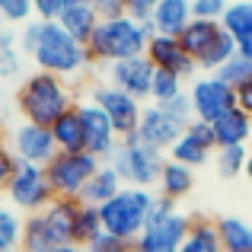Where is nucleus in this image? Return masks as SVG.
Masks as SVG:
<instances>
[{
    "label": "nucleus",
    "mask_w": 252,
    "mask_h": 252,
    "mask_svg": "<svg viewBox=\"0 0 252 252\" xmlns=\"http://www.w3.org/2000/svg\"><path fill=\"white\" fill-rule=\"evenodd\" d=\"M122 189H125V182L118 179V172L112 169L109 163H102V166L96 169V176L86 182V189L80 191V201H83V204H96V208H102V204L112 201V198H115Z\"/></svg>",
    "instance_id": "nucleus-21"
},
{
    "label": "nucleus",
    "mask_w": 252,
    "mask_h": 252,
    "mask_svg": "<svg viewBox=\"0 0 252 252\" xmlns=\"http://www.w3.org/2000/svg\"><path fill=\"white\" fill-rule=\"evenodd\" d=\"M6 35H10V26H6V19L3 16H0V42H3V38Z\"/></svg>",
    "instance_id": "nucleus-46"
},
{
    "label": "nucleus",
    "mask_w": 252,
    "mask_h": 252,
    "mask_svg": "<svg viewBox=\"0 0 252 252\" xmlns=\"http://www.w3.org/2000/svg\"><path fill=\"white\" fill-rule=\"evenodd\" d=\"M58 23L64 26V32H67L70 38H77L80 45H86L93 38V32H96V26H99V13L93 10V6H67Z\"/></svg>",
    "instance_id": "nucleus-26"
},
{
    "label": "nucleus",
    "mask_w": 252,
    "mask_h": 252,
    "mask_svg": "<svg viewBox=\"0 0 252 252\" xmlns=\"http://www.w3.org/2000/svg\"><path fill=\"white\" fill-rule=\"evenodd\" d=\"M236 55H240V58H249V61H252V38H243V42H236Z\"/></svg>",
    "instance_id": "nucleus-44"
},
{
    "label": "nucleus",
    "mask_w": 252,
    "mask_h": 252,
    "mask_svg": "<svg viewBox=\"0 0 252 252\" xmlns=\"http://www.w3.org/2000/svg\"><path fill=\"white\" fill-rule=\"evenodd\" d=\"M214 150H217V141H214L211 125L195 118L191 125H185L182 134H179V141L169 147V160L182 163V166H189V169H198L214 157Z\"/></svg>",
    "instance_id": "nucleus-14"
},
{
    "label": "nucleus",
    "mask_w": 252,
    "mask_h": 252,
    "mask_svg": "<svg viewBox=\"0 0 252 252\" xmlns=\"http://www.w3.org/2000/svg\"><path fill=\"white\" fill-rule=\"evenodd\" d=\"M6 144V128H3V122H0V147Z\"/></svg>",
    "instance_id": "nucleus-48"
},
{
    "label": "nucleus",
    "mask_w": 252,
    "mask_h": 252,
    "mask_svg": "<svg viewBox=\"0 0 252 252\" xmlns=\"http://www.w3.org/2000/svg\"><path fill=\"white\" fill-rule=\"evenodd\" d=\"M3 198L13 211H19L23 217H32V214H42L58 195H55V189H51L48 176H45V166L19 163V169H16V176L10 179Z\"/></svg>",
    "instance_id": "nucleus-8"
},
{
    "label": "nucleus",
    "mask_w": 252,
    "mask_h": 252,
    "mask_svg": "<svg viewBox=\"0 0 252 252\" xmlns=\"http://www.w3.org/2000/svg\"><path fill=\"white\" fill-rule=\"evenodd\" d=\"M154 35H157V29H154L150 19H144V23H137L134 16L99 19L93 38L86 42V51H90L93 64L128 61V58H141Z\"/></svg>",
    "instance_id": "nucleus-3"
},
{
    "label": "nucleus",
    "mask_w": 252,
    "mask_h": 252,
    "mask_svg": "<svg viewBox=\"0 0 252 252\" xmlns=\"http://www.w3.org/2000/svg\"><path fill=\"white\" fill-rule=\"evenodd\" d=\"M236 105H240L243 112H249V115H252V80H249L246 86H240V90H236Z\"/></svg>",
    "instance_id": "nucleus-42"
},
{
    "label": "nucleus",
    "mask_w": 252,
    "mask_h": 252,
    "mask_svg": "<svg viewBox=\"0 0 252 252\" xmlns=\"http://www.w3.org/2000/svg\"><path fill=\"white\" fill-rule=\"evenodd\" d=\"M51 137H55V147L61 154H80L83 150V125L80 115H77V105L51 125Z\"/></svg>",
    "instance_id": "nucleus-24"
},
{
    "label": "nucleus",
    "mask_w": 252,
    "mask_h": 252,
    "mask_svg": "<svg viewBox=\"0 0 252 252\" xmlns=\"http://www.w3.org/2000/svg\"><path fill=\"white\" fill-rule=\"evenodd\" d=\"M189 99H191V112H195L198 122H214L220 118L227 109L236 105V90L230 83H223L217 74H204V77H195L189 90Z\"/></svg>",
    "instance_id": "nucleus-12"
},
{
    "label": "nucleus",
    "mask_w": 252,
    "mask_h": 252,
    "mask_svg": "<svg viewBox=\"0 0 252 252\" xmlns=\"http://www.w3.org/2000/svg\"><path fill=\"white\" fill-rule=\"evenodd\" d=\"M249 150H252V141H249Z\"/></svg>",
    "instance_id": "nucleus-49"
},
{
    "label": "nucleus",
    "mask_w": 252,
    "mask_h": 252,
    "mask_svg": "<svg viewBox=\"0 0 252 252\" xmlns=\"http://www.w3.org/2000/svg\"><path fill=\"white\" fill-rule=\"evenodd\" d=\"M128 3L131 0H96L93 10L99 13V19H118V16H128Z\"/></svg>",
    "instance_id": "nucleus-40"
},
{
    "label": "nucleus",
    "mask_w": 252,
    "mask_h": 252,
    "mask_svg": "<svg viewBox=\"0 0 252 252\" xmlns=\"http://www.w3.org/2000/svg\"><path fill=\"white\" fill-rule=\"evenodd\" d=\"M90 99L105 112V115H109V122H112V128H115L118 141H125V137H134V134H137V125H141V112H144V105L137 102V99H131L128 93L115 90L112 83H99V86H93Z\"/></svg>",
    "instance_id": "nucleus-10"
},
{
    "label": "nucleus",
    "mask_w": 252,
    "mask_h": 252,
    "mask_svg": "<svg viewBox=\"0 0 252 252\" xmlns=\"http://www.w3.org/2000/svg\"><path fill=\"white\" fill-rule=\"evenodd\" d=\"M191 19H195L191 16V0H163V3L150 13L154 29L160 32V35H172V38L182 35V29Z\"/></svg>",
    "instance_id": "nucleus-20"
},
{
    "label": "nucleus",
    "mask_w": 252,
    "mask_h": 252,
    "mask_svg": "<svg viewBox=\"0 0 252 252\" xmlns=\"http://www.w3.org/2000/svg\"><path fill=\"white\" fill-rule=\"evenodd\" d=\"M214 223L223 252H252V223H246L243 217H217Z\"/></svg>",
    "instance_id": "nucleus-25"
},
{
    "label": "nucleus",
    "mask_w": 252,
    "mask_h": 252,
    "mask_svg": "<svg viewBox=\"0 0 252 252\" xmlns=\"http://www.w3.org/2000/svg\"><path fill=\"white\" fill-rule=\"evenodd\" d=\"M189 223H191V220L176 208V201L157 195L154 214H150L144 233L137 236L131 246H134V252H179V246H182V236H185V230H189Z\"/></svg>",
    "instance_id": "nucleus-7"
},
{
    "label": "nucleus",
    "mask_w": 252,
    "mask_h": 252,
    "mask_svg": "<svg viewBox=\"0 0 252 252\" xmlns=\"http://www.w3.org/2000/svg\"><path fill=\"white\" fill-rule=\"evenodd\" d=\"M243 176H246L249 185H252V150H249V160H246V169H243Z\"/></svg>",
    "instance_id": "nucleus-45"
},
{
    "label": "nucleus",
    "mask_w": 252,
    "mask_h": 252,
    "mask_svg": "<svg viewBox=\"0 0 252 252\" xmlns=\"http://www.w3.org/2000/svg\"><path fill=\"white\" fill-rule=\"evenodd\" d=\"M23 51H19L16 45V35H6L3 42H0V80H13V77L23 74Z\"/></svg>",
    "instance_id": "nucleus-31"
},
{
    "label": "nucleus",
    "mask_w": 252,
    "mask_h": 252,
    "mask_svg": "<svg viewBox=\"0 0 252 252\" xmlns=\"http://www.w3.org/2000/svg\"><path fill=\"white\" fill-rule=\"evenodd\" d=\"M77 214H80V198H55V201L42 211V223H45V233H48L51 246H58V243H74Z\"/></svg>",
    "instance_id": "nucleus-18"
},
{
    "label": "nucleus",
    "mask_w": 252,
    "mask_h": 252,
    "mask_svg": "<svg viewBox=\"0 0 252 252\" xmlns=\"http://www.w3.org/2000/svg\"><path fill=\"white\" fill-rule=\"evenodd\" d=\"M179 252H223L217 223L208 220V217H195V220L189 223V230H185Z\"/></svg>",
    "instance_id": "nucleus-23"
},
{
    "label": "nucleus",
    "mask_w": 252,
    "mask_h": 252,
    "mask_svg": "<svg viewBox=\"0 0 252 252\" xmlns=\"http://www.w3.org/2000/svg\"><path fill=\"white\" fill-rule=\"evenodd\" d=\"M0 16L6 26H23L32 19V0H0Z\"/></svg>",
    "instance_id": "nucleus-34"
},
{
    "label": "nucleus",
    "mask_w": 252,
    "mask_h": 252,
    "mask_svg": "<svg viewBox=\"0 0 252 252\" xmlns=\"http://www.w3.org/2000/svg\"><path fill=\"white\" fill-rule=\"evenodd\" d=\"M163 0H131L128 3V16H134L137 23H144V19H150V13L160 6Z\"/></svg>",
    "instance_id": "nucleus-41"
},
{
    "label": "nucleus",
    "mask_w": 252,
    "mask_h": 252,
    "mask_svg": "<svg viewBox=\"0 0 252 252\" xmlns=\"http://www.w3.org/2000/svg\"><path fill=\"white\" fill-rule=\"evenodd\" d=\"M160 109L166 112L169 118H176V122L182 125V128H185V125H191V122H195V112H191V99H189V93H182V96H176L172 102L160 105Z\"/></svg>",
    "instance_id": "nucleus-36"
},
{
    "label": "nucleus",
    "mask_w": 252,
    "mask_h": 252,
    "mask_svg": "<svg viewBox=\"0 0 252 252\" xmlns=\"http://www.w3.org/2000/svg\"><path fill=\"white\" fill-rule=\"evenodd\" d=\"M16 169H19V160L13 157V150L6 147H0V195L6 191V185H10V179L16 176Z\"/></svg>",
    "instance_id": "nucleus-39"
},
{
    "label": "nucleus",
    "mask_w": 252,
    "mask_h": 252,
    "mask_svg": "<svg viewBox=\"0 0 252 252\" xmlns=\"http://www.w3.org/2000/svg\"><path fill=\"white\" fill-rule=\"evenodd\" d=\"M86 252H134V246L125 243V240H118V236L102 233V236H96V240L86 246Z\"/></svg>",
    "instance_id": "nucleus-38"
},
{
    "label": "nucleus",
    "mask_w": 252,
    "mask_h": 252,
    "mask_svg": "<svg viewBox=\"0 0 252 252\" xmlns=\"http://www.w3.org/2000/svg\"><path fill=\"white\" fill-rule=\"evenodd\" d=\"M96 0H67V6H93Z\"/></svg>",
    "instance_id": "nucleus-47"
},
{
    "label": "nucleus",
    "mask_w": 252,
    "mask_h": 252,
    "mask_svg": "<svg viewBox=\"0 0 252 252\" xmlns=\"http://www.w3.org/2000/svg\"><path fill=\"white\" fill-rule=\"evenodd\" d=\"M227 6H230V0H191V16L220 23L223 13H227Z\"/></svg>",
    "instance_id": "nucleus-35"
},
{
    "label": "nucleus",
    "mask_w": 252,
    "mask_h": 252,
    "mask_svg": "<svg viewBox=\"0 0 252 252\" xmlns=\"http://www.w3.org/2000/svg\"><path fill=\"white\" fill-rule=\"evenodd\" d=\"M246 160H249V147H217V150H214L217 172H220L223 179L243 176V169H246Z\"/></svg>",
    "instance_id": "nucleus-30"
},
{
    "label": "nucleus",
    "mask_w": 252,
    "mask_h": 252,
    "mask_svg": "<svg viewBox=\"0 0 252 252\" xmlns=\"http://www.w3.org/2000/svg\"><path fill=\"white\" fill-rule=\"evenodd\" d=\"M23 223H26V217L19 211H13L10 204H0V252H19Z\"/></svg>",
    "instance_id": "nucleus-28"
},
{
    "label": "nucleus",
    "mask_w": 252,
    "mask_h": 252,
    "mask_svg": "<svg viewBox=\"0 0 252 252\" xmlns=\"http://www.w3.org/2000/svg\"><path fill=\"white\" fill-rule=\"evenodd\" d=\"M105 77H109V83L115 86V90L128 93L131 99H137V102L150 99V83H154V64L147 61V55L109 64Z\"/></svg>",
    "instance_id": "nucleus-15"
},
{
    "label": "nucleus",
    "mask_w": 252,
    "mask_h": 252,
    "mask_svg": "<svg viewBox=\"0 0 252 252\" xmlns=\"http://www.w3.org/2000/svg\"><path fill=\"white\" fill-rule=\"evenodd\" d=\"M211 131H214L217 147H249L252 141V115L243 112L240 105L227 109L220 118L211 122Z\"/></svg>",
    "instance_id": "nucleus-19"
},
{
    "label": "nucleus",
    "mask_w": 252,
    "mask_h": 252,
    "mask_svg": "<svg viewBox=\"0 0 252 252\" xmlns=\"http://www.w3.org/2000/svg\"><path fill=\"white\" fill-rule=\"evenodd\" d=\"M77 115H80V125H83V150L105 163L112 157V150L118 147V134L112 128L109 115L93 99H77Z\"/></svg>",
    "instance_id": "nucleus-13"
},
{
    "label": "nucleus",
    "mask_w": 252,
    "mask_h": 252,
    "mask_svg": "<svg viewBox=\"0 0 252 252\" xmlns=\"http://www.w3.org/2000/svg\"><path fill=\"white\" fill-rule=\"evenodd\" d=\"M96 236H102V220H99V208L96 204H83L80 201V214H77V227H74V243L77 246H90Z\"/></svg>",
    "instance_id": "nucleus-29"
},
{
    "label": "nucleus",
    "mask_w": 252,
    "mask_h": 252,
    "mask_svg": "<svg viewBox=\"0 0 252 252\" xmlns=\"http://www.w3.org/2000/svg\"><path fill=\"white\" fill-rule=\"evenodd\" d=\"M157 185H160L163 198H169V201H182V198L191 195V189H195V169L182 166V163H176V160H166Z\"/></svg>",
    "instance_id": "nucleus-22"
},
{
    "label": "nucleus",
    "mask_w": 252,
    "mask_h": 252,
    "mask_svg": "<svg viewBox=\"0 0 252 252\" xmlns=\"http://www.w3.org/2000/svg\"><path fill=\"white\" fill-rule=\"evenodd\" d=\"M220 26L227 29V35L233 38V42L252 38V0H230Z\"/></svg>",
    "instance_id": "nucleus-27"
},
{
    "label": "nucleus",
    "mask_w": 252,
    "mask_h": 252,
    "mask_svg": "<svg viewBox=\"0 0 252 252\" xmlns=\"http://www.w3.org/2000/svg\"><path fill=\"white\" fill-rule=\"evenodd\" d=\"M179 45L204 74H217L236 55V42L227 35L220 23H211V19H191L179 35Z\"/></svg>",
    "instance_id": "nucleus-5"
},
{
    "label": "nucleus",
    "mask_w": 252,
    "mask_h": 252,
    "mask_svg": "<svg viewBox=\"0 0 252 252\" xmlns=\"http://www.w3.org/2000/svg\"><path fill=\"white\" fill-rule=\"evenodd\" d=\"M217 77H220L223 83H230L233 90H240V86H246V83L252 80V61H249V58L233 55L220 70H217Z\"/></svg>",
    "instance_id": "nucleus-33"
},
{
    "label": "nucleus",
    "mask_w": 252,
    "mask_h": 252,
    "mask_svg": "<svg viewBox=\"0 0 252 252\" xmlns=\"http://www.w3.org/2000/svg\"><path fill=\"white\" fill-rule=\"evenodd\" d=\"M144 55H147V61L154 64V70H166V74L179 77V80L198 74V64L185 55V48L179 45V38H172V35H160V32H157V35L147 42V51H144Z\"/></svg>",
    "instance_id": "nucleus-16"
},
{
    "label": "nucleus",
    "mask_w": 252,
    "mask_h": 252,
    "mask_svg": "<svg viewBox=\"0 0 252 252\" xmlns=\"http://www.w3.org/2000/svg\"><path fill=\"white\" fill-rule=\"evenodd\" d=\"M99 166H102V160L86 154V150H80V154H61L58 150L51 157V163L45 166V176H48V182H51L58 198H80V191L96 176Z\"/></svg>",
    "instance_id": "nucleus-9"
},
{
    "label": "nucleus",
    "mask_w": 252,
    "mask_h": 252,
    "mask_svg": "<svg viewBox=\"0 0 252 252\" xmlns=\"http://www.w3.org/2000/svg\"><path fill=\"white\" fill-rule=\"evenodd\" d=\"M182 134V125L176 118H169L160 105H147L141 112V125H137V141L150 150H160V154H169V147L179 141Z\"/></svg>",
    "instance_id": "nucleus-17"
},
{
    "label": "nucleus",
    "mask_w": 252,
    "mask_h": 252,
    "mask_svg": "<svg viewBox=\"0 0 252 252\" xmlns=\"http://www.w3.org/2000/svg\"><path fill=\"white\" fill-rule=\"evenodd\" d=\"M185 86L179 77L166 74V70H154V83H150V99H154V105H166L172 102L176 96H182Z\"/></svg>",
    "instance_id": "nucleus-32"
},
{
    "label": "nucleus",
    "mask_w": 252,
    "mask_h": 252,
    "mask_svg": "<svg viewBox=\"0 0 252 252\" xmlns=\"http://www.w3.org/2000/svg\"><path fill=\"white\" fill-rule=\"evenodd\" d=\"M16 45H19V51H23V58H29V61L35 64V70L64 77V80L80 77L93 64L86 45H80L77 38H70L61 23H42V19L32 16L29 23L19 26Z\"/></svg>",
    "instance_id": "nucleus-1"
},
{
    "label": "nucleus",
    "mask_w": 252,
    "mask_h": 252,
    "mask_svg": "<svg viewBox=\"0 0 252 252\" xmlns=\"http://www.w3.org/2000/svg\"><path fill=\"white\" fill-rule=\"evenodd\" d=\"M64 10H67V0H32V16L42 23H58Z\"/></svg>",
    "instance_id": "nucleus-37"
},
{
    "label": "nucleus",
    "mask_w": 252,
    "mask_h": 252,
    "mask_svg": "<svg viewBox=\"0 0 252 252\" xmlns=\"http://www.w3.org/2000/svg\"><path fill=\"white\" fill-rule=\"evenodd\" d=\"M105 163L118 172V179H122L125 185L150 189V185L160 182V172H163L166 157H163L160 150L144 147L137 137H125V141H118V147L112 150V157Z\"/></svg>",
    "instance_id": "nucleus-6"
},
{
    "label": "nucleus",
    "mask_w": 252,
    "mask_h": 252,
    "mask_svg": "<svg viewBox=\"0 0 252 252\" xmlns=\"http://www.w3.org/2000/svg\"><path fill=\"white\" fill-rule=\"evenodd\" d=\"M42 252H86L83 246H77V243H58V246H48Z\"/></svg>",
    "instance_id": "nucleus-43"
},
{
    "label": "nucleus",
    "mask_w": 252,
    "mask_h": 252,
    "mask_svg": "<svg viewBox=\"0 0 252 252\" xmlns=\"http://www.w3.org/2000/svg\"><path fill=\"white\" fill-rule=\"evenodd\" d=\"M13 105H16L19 122L51 128L64 112H70L77 105V96L70 80H64V77L45 74V70H29L16 86Z\"/></svg>",
    "instance_id": "nucleus-2"
},
{
    "label": "nucleus",
    "mask_w": 252,
    "mask_h": 252,
    "mask_svg": "<svg viewBox=\"0 0 252 252\" xmlns=\"http://www.w3.org/2000/svg\"><path fill=\"white\" fill-rule=\"evenodd\" d=\"M6 147L13 150V157L19 163H29V166H48L51 157L58 154L51 128H42V125H32V122L13 125L6 131Z\"/></svg>",
    "instance_id": "nucleus-11"
},
{
    "label": "nucleus",
    "mask_w": 252,
    "mask_h": 252,
    "mask_svg": "<svg viewBox=\"0 0 252 252\" xmlns=\"http://www.w3.org/2000/svg\"><path fill=\"white\" fill-rule=\"evenodd\" d=\"M154 201L157 195L150 189H134L125 185L112 201H105L99 208V220H102V233L118 236L125 243H134L144 233L150 214H154Z\"/></svg>",
    "instance_id": "nucleus-4"
}]
</instances>
